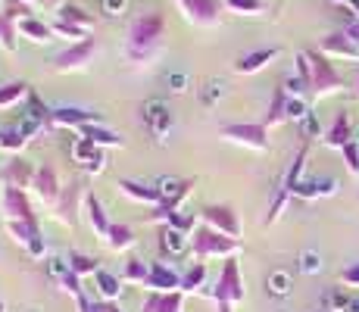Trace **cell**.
Instances as JSON below:
<instances>
[{"label":"cell","instance_id":"obj_21","mask_svg":"<svg viewBox=\"0 0 359 312\" xmlns=\"http://www.w3.org/2000/svg\"><path fill=\"white\" fill-rule=\"evenodd\" d=\"M184 309V290H150V297L144 300L141 312H182Z\"/></svg>","mask_w":359,"mask_h":312},{"label":"cell","instance_id":"obj_15","mask_svg":"<svg viewBox=\"0 0 359 312\" xmlns=\"http://www.w3.org/2000/svg\"><path fill=\"white\" fill-rule=\"evenodd\" d=\"M147 287L150 290H182V272L172 269L169 262H150V278H147Z\"/></svg>","mask_w":359,"mask_h":312},{"label":"cell","instance_id":"obj_1","mask_svg":"<svg viewBox=\"0 0 359 312\" xmlns=\"http://www.w3.org/2000/svg\"><path fill=\"white\" fill-rule=\"evenodd\" d=\"M163 32H165V16L160 10L137 16L135 22H131L128 38H126L128 62H135V66H150V62L156 60V53H160Z\"/></svg>","mask_w":359,"mask_h":312},{"label":"cell","instance_id":"obj_53","mask_svg":"<svg viewBox=\"0 0 359 312\" xmlns=\"http://www.w3.org/2000/svg\"><path fill=\"white\" fill-rule=\"evenodd\" d=\"M353 141H359V128H356V131H353Z\"/></svg>","mask_w":359,"mask_h":312},{"label":"cell","instance_id":"obj_12","mask_svg":"<svg viewBox=\"0 0 359 312\" xmlns=\"http://www.w3.org/2000/svg\"><path fill=\"white\" fill-rule=\"evenodd\" d=\"M34 169L38 165H32L25 156H13L10 163L0 169V184L4 187H19V191H29L32 182H34Z\"/></svg>","mask_w":359,"mask_h":312},{"label":"cell","instance_id":"obj_4","mask_svg":"<svg viewBox=\"0 0 359 312\" xmlns=\"http://www.w3.org/2000/svg\"><path fill=\"white\" fill-rule=\"evenodd\" d=\"M306 156H309V144H303V147L297 150L291 169H287L285 178H281L278 194H275V200H272V206H269L266 219H262L266 225H275V222H278V216L285 212V206H287V200H291L294 194H297V187H300V182H303V169H306Z\"/></svg>","mask_w":359,"mask_h":312},{"label":"cell","instance_id":"obj_38","mask_svg":"<svg viewBox=\"0 0 359 312\" xmlns=\"http://www.w3.org/2000/svg\"><path fill=\"white\" fill-rule=\"evenodd\" d=\"M225 10L234 13V16H262L266 4L262 0H225Z\"/></svg>","mask_w":359,"mask_h":312},{"label":"cell","instance_id":"obj_18","mask_svg":"<svg viewBox=\"0 0 359 312\" xmlns=\"http://www.w3.org/2000/svg\"><path fill=\"white\" fill-rule=\"evenodd\" d=\"M278 47H259V50H250L244 53V57H238L234 62V72L238 75H253V72H262V69L269 66L272 60H278Z\"/></svg>","mask_w":359,"mask_h":312},{"label":"cell","instance_id":"obj_8","mask_svg":"<svg viewBox=\"0 0 359 312\" xmlns=\"http://www.w3.org/2000/svg\"><path fill=\"white\" fill-rule=\"evenodd\" d=\"M32 191H34V197H38L44 206H50V210H57V203H60V197H63V191H66V187L60 184V175H57V169H53L50 163H41L38 169H34Z\"/></svg>","mask_w":359,"mask_h":312},{"label":"cell","instance_id":"obj_48","mask_svg":"<svg viewBox=\"0 0 359 312\" xmlns=\"http://www.w3.org/2000/svg\"><path fill=\"white\" fill-rule=\"evenodd\" d=\"M344 32H347V38H350V41H356V44H359V16H356V19H350V22L344 25Z\"/></svg>","mask_w":359,"mask_h":312},{"label":"cell","instance_id":"obj_50","mask_svg":"<svg viewBox=\"0 0 359 312\" xmlns=\"http://www.w3.org/2000/svg\"><path fill=\"white\" fill-rule=\"evenodd\" d=\"M347 312H359V294L350 297V309H347Z\"/></svg>","mask_w":359,"mask_h":312},{"label":"cell","instance_id":"obj_10","mask_svg":"<svg viewBox=\"0 0 359 312\" xmlns=\"http://www.w3.org/2000/svg\"><path fill=\"white\" fill-rule=\"evenodd\" d=\"M197 216H200V222H203V225L216 228V231L229 234V238H241L238 212H234L229 203H210V206H203V210H200Z\"/></svg>","mask_w":359,"mask_h":312},{"label":"cell","instance_id":"obj_35","mask_svg":"<svg viewBox=\"0 0 359 312\" xmlns=\"http://www.w3.org/2000/svg\"><path fill=\"white\" fill-rule=\"evenodd\" d=\"M147 278H150V262L144 259H128L126 269H122V281L126 284H144L147 287Z\"/></svg>","mask_w":359,"mask_h":312},{"label":"cell","instance_id":"obj_55","mask_svg":"<svg viewBox=\"0 0 359 312\" xmlns=\"http://www.w3.org/2000/svg\"><path fill=\"white\" fill-rule=\"evenodd\" d=\"M356 91H359V81H356Z\"/></svg>","mask_w":359,"mask_h":312},{"label":"cell","instance_id":"obj_11","mask_svg":"<svg viewBox=\"0 0 359 312\" xmlns=\"http://www.w3.org/2000/svg\"><path fill=\"white\" fill-rule=\"evenodd\" d=\"M178 6L188 16V22L200 25V29H212V25H219L225 0H178Z\"/></svg>","mask_w":359,"mask_h":312},{"label":"cell","instance_id":"obj_22","mask_svg":"<svg viewBox=\"0 0 359 312\" xmlns=\"http://www.w3.org/2000/svg\"><path fill=\"white\" fill-rule=\"evenodd\" d=\"M322 141H325V147H331V150H344V147H347V144L353 141V125H350V116L347 113H337Z\"/></svg>","mask_w":359,"mask_h":312},{"label":"cell","instance_id":"obj_24","mask_svg":"<svg viewBox=\"0 0 359 312\" xmlns=\"http://www.w3.org/2000/svg\"><path fill=\"white\" fill-rule=\"evenodd\" d=\"M85 216H88V222H91L94 234L107 240V234H109V228H113V222H109L107 210H103V203H100L97 197H94V194H88V197H85Z\"/></svg>","mask_w":359,"mask_h":312},{"label":"cell","instance_id":"obj_28","mask_svg":"<svg viewBox=\"0 0 359 312\" xmlns=\"http://www.w3.org/2000/svg\"><path fill=\"white\" fill-rule=\"evenodd\" d=\"M94 284H97V290H100L103 300L116 303L122 297V284H126V281H122L119 275L107 272V269H97V272H94Z\"/></svg>","mask_w":359,"mask_h":312},{"label":"cell","instance_id":"obj_41","mask_svg":"<svg viewBox=\"0 0 359 312\" xmlns=\"http://www.w3.org/2000/svg\"><path fill=\"white\" fill-rule=\"evenodd\" d=\"M297 75H300L303 81H306V88H309V94H313V66H309V57H306V50H300L297 53Z\"/></svg>","mask_w":359,"mask_h":312},{"label":"cell","instance_id":"obj_20","mask_svg":"<svg viewBox=\"0 0 359 312\" xmlns=\"http://www.w3.org/2000/svg\"><path fill=\"white\" fill-rule=\"evenodd\" d=\"M119 191L126 194L128 200H135V203H147V206H160L163 203V191L156 184H144V182H131V178H122L119 182Z\"/></svg>","mask_w":359,"mask_h":312},{"label":"cell","instance_id":"obj_31","mask_svg":"<svg viewBox=\"0 0 359 312\" xmlns=\"http://www.w3.org/2000/svg\"><path fill=\"white\" fill-rule=\"evenodd\" d=\"M135 244H137L135 231H131L128 225H116L113 222V228H109V234H107V247L116 250V253H126V250H131Z\"/></svg>","mask_w":359,"mask_h":312},{"label":"cell","instance_id":"obj_49","mask_svg":"<svg viewBox=\"0 0 359 312\" xmlns=\"http://www.w3.org/2000/svg\"><path fill=\"white\" fill-rule=\"evenodd\" d=\"M331 4H337V6H347L353 16H359V0H331Z\"/></svg>","mask_w":359,"mask_h":312},{"label":"cell","instance_id":"obj_2","mask_svg":"<svg viewBox=\"0 0 359 312\" xmlns=\"http://www.w3.org/2000/svg\"><path fill=\"white\" fill-rule=\"evenodd\" d=\"M241 253V238H229V234L216 231V228L210 225H200L191 231V259L194 262H206L212 259V256H219V259H231V256Z\"/></svg>","mask_w":359,"mask_h":312},{"label":"cell","instance_id":"obj_43","mask_svg":"<svg viewBox=\"0 0 359 312\" xmlns=\"http://www.w3.org/2000/svg\"><path fill=\"white\" fill-rule=\"evenodd\" d=\"M53 34H60V38H88V32L85 29H75V25H69V22H63V19H57L53 22Z\"/></svg>","mask_w":359,"mask_h":312},{"label":"cell","instance_id":"obj_16","mask_svg":"<svg viewBox=\"0 0 359 312\" xmlns=\"http://www.w3.org/2000/svg\"><path fill=\"white\" fill-rule=\"evenodd\" d=\"M72 156L79 159L81 165H85L88 175H100V172H103V163H107V156H103V147L91 144L88 137H79V141H75Z\"/></svg>","mask_w":359,"mask_h":312},{"label":"cell","instance_id":"obj_26","mask_svg":"<svg viewBox=\"0 0 359 312\" xmlns=\"http://www.w3.org/2000/svg\"><path fill=\"white\" fill-rule=\"evenodd\" d=\"M331 194H337V178H309V182H300L294 197L300 200H319V197H331Z\"/></svg>","mask_w":359,"mask_h":312},{"label":"cell","instance_id":"obj_13","mask_svg":"<svg viewBox=\"0 0 359 312\" xmlns=\"http://www.w3.org/2000/svg\"><path fill=\"white\" fill-rule=\"evenodd\" d=\"M4 216L6 222H34V206L29 200V191L19 187H4Z\"/></svg>","mask_w":359,"mask_h":312},{"label":"cell","instance_id":"obj_54","mask_svg":"<svg viewBox=\"0 0 359 312\" xmlns=\"http://www.w3.org/2000/svg\"><path fill=\"white\" fill-rule=\"evenodd\" d=\"M0 312H4V303H0Z\"/></svg>","mask_w":359,"mask_h":312},{"label":"cell","instance_id":"obj_39","mask_svg":"<svg viewBox=\"0 0 359 312\" xmlns=\"http://www.w3.org/2000/svg\"><path fill=\"white\" fill-rule=\"evenodd\" d=\"M350 290H344V287H337V290H328L325 294V312H347L350 309Z\"/></svg>","mask_w":359,"mask_h":312},{"label":"cell","instance_id":"obj_9","mask_svg":"<svg viewBox=\"0 0 359 312\" xmlns=\"http://www.w3.org/2000/svg\"><path fill=\"white\" fill-rule=\"evenodd\" d=\"M94 122H103L97 113L91 109H81V107H53L47 113V122H44V131H53V128H85V125H94Z\"/></svg>","mask_w":359,"mask_h":312},{"label":"cell","instance_id":"obj_37","mask_svg":"<svg viewBox=\"0 0 359 312\" xmlns=\"http://www.w3.org/2000/svg\"><path fill=\"white\" fill-rule=\"evenodd\" d=\"M203 284H206V262H194V266L182 275V290L184 294H194Z\"/></svg>","mask_w":359,"mask_h":312},{"label":"cell","instance_id":"obj_47","mask_svg":"<svg viewBox=\"0 0 359 312\" xmlns=\"http://www.w3.org/2000/svg\"><path fill=\"white\" fill-rule=\"evenodd\" d=\"M303 128H306V135H309V137L319 135V122H316V113H309L306 119H303Z\"/></svg>","mask_w":359,"mask_h":312},{"label":"cell","instance_id":"obj_23","mask_svg":"<svg viewBox=\"0 0 359 312\" xmlns=\"http://www.w3.org/2000/svg\"><path fill=\"white\" fill-rule=\"evenodd\" d=\"M81 137H88L91 144H97V147H126V137L116 135L113 128H107V122H94V125H85L81 128Z\"/></svg>","mask_w":359,"mask_h":312},{"label":"cell","instance_id":"obj_32","mask_svg":"<svg viewBox=\"0 0 359 312\" xmlns=\"http://www.w3.org/2000/svg\"><path fill=\"white\" fill-rule=\"evenodd\" d=\"M29 97H32V88L25 85V81H6V85L0 88V109L16 107V103L29 100Z\"/></svg>","mask_w":359,"mask_h":312},{"label":"cell","instance_id":"obj_3","mask_svg":"<svg viewBox=\"0 0 359 312\" xmlns=\"http://www.w3.org/2000/svg\"><path fill=\"white\" fill-rule=\"evenodd\" d=\"M206 294L216 300L219 312H234L238 303H244L247 297V287H244V278H241V266H238V256H231V259H225L222 272H219L216 284H212Z\"/></svg>","mask_w":359,"mask_h":312},{"label":"cell","instance_id":"obj_56","mask_svg":"<svg viewBox=\"0 0 359 312\" xmlns=\"http://www.w3.org/2000/svg\"><path fill=\"white\" fill-rule=\"evenodd\" d=\"M0 137H4V131H0Z\"/></svg>","mask_w":359,"mask_h":312},{"label":"cell","instance_id":"obj_40","mask_svg":"<svg viewBox=\"0 0 359 312\" xmlns=\"http://www.w3.org/2000/svg\"><path fill=\"white\" fill-rule=\"evenodd\" d=\"M300 272H306V275L322 272V256L316 250H303L300 253Z\"/></svg>","mask_w":359,"mask_h":312},{"label":"cell","instance_id":"obj_34","mask_svg":"<svg viewBox=\"0 0 359 312\" xmlns=\"http://www.w3.org/2000/svg\"><path fill=\"white\" fill-rule=\"evenodd\" d=\"M291 287H294V278H291V272H285V269H275V272L266 278V294L269 297H287Z\"/></svg>","mask_w":359,"mask_h":312},{"label":"cell","instance_id":"obj_46","mask_svg":"<svg viewBox=\"0 0 359 312\" xmlns=\"http://www.w3.org/2000/svg\"><path fill=\"white\" fill-rule=\"evenodd\" d=\"M103 10H107V16H122L126 13V0H103Z\"/></svg>","mask_w":359,"mask_h":312},{"label":"cell","instance_id":"obj_14","mask_svg":"<svg viewBox=\"0 0 359 312\" xmlns=\"http://www.w3.org/2000/svg\"><path fill=\"white\" fill-rule=\"evenodd\" d=\"M85 187L81 184H69L66 191H63V197H60V203H57V219L63 222V225H75L79 222V212H81V203H85Z\"/></svg>","mask_w":359,"mask_h":312},{"label":"cell","instance_id":"obj_44","mask_svg":"<svg viewBox=\"0 0 359 312\" xmlns=\"http://www.w3.org/2000/svg\"><path fill=\"white\" fill-rule=\"evenodd\" d=\"M281 85H285V91L291 94V97H303V94H309V88H306V81L300 79V75H287L285 81H281Z\"/></svg>","mask_w":359,"mask_h":312},{"label":"cell","instance_id":"obj_57","mask_svg":"<svg viewBox=\"0 0 359 312\" xmlns=\"http://www.w3.org/2000/svg\"><path fill=\"white\" fill-rule=\"evenodd\" d=\"M322 312H325V309H322Z\"/></svg>","mask_w":359,"mask_h":312},{"label":"cell","instance_id":"obj_51","mask_svg":"<svg viewBox=\"0 0 359 312\" xmlns=\"http://www.w3.org/2000/svg\"><path fill=\"white\" fill-rule=\"evenodd\" d=\"M16 4H22V6H32V4H41V0H16Z\"/></svg>","mask_w":359,"mask_h":312},{"label":"cell","instance_id":"obj_17","mask_svg":"<svg viewBox=\"0 0 359 312\" xmlns=\"http://www.w3.org/2000/svg\"><path fill=\"white\" fill-rule=\"evenodd\" d=\"M319 50L325 57H344V60H359V44L347 38V32H334V34H325L319 41Z\"/></svg>","mask_w":359,"mask_h":312},{"label":"cell","instance_id":"obj_7","mask_svg":"<svg viewBox=\"0 0 359 312\" xmlns=\"http://www.w3.org/2000/svg\"><path fill=\"white\" fill-rule=\"evenodd\" d=\"M219 135L247 150H257V154L269 150V128L262 122H229V125H222Z\"/></svg>","mask_w":359,"mask_h":312},{"label":"cell","instance_id":"obj_33","mask_svg":"<svg viewBox=\"0 0 359 312\" xmlns=\"http://www.w3.org/2000/svg\"><path fill=\"white\" fill-rule=\"evenodd\" d=\"M66 266H69V272H75L79 278H85V275H94L97 272V259L94 256H88V253H79V250H72V253H66Z\"/></svg>","mask_w":359,"mask_h":312},{"label":"cell","instance_id":"obj_25","mask_svg":"<svg viewBox=\"0 0 359 312\" xmlns=\"http://www.w3.org/2000/svg\"><path fill=\"white\" fill-rule=\"evenodd\" d=\"M287 94L285 91V85H278L275 88V94H272V100H269V109H266V116H262V125L266 128H275V125H281V122H287Z\"/></svg>","mask_w":359,"mask_h":312},{"label":"cell","instance_id":"obj_36","mask_svg":"<svg viewBox=\"0 0 359 312\" xmlns=\"http://www.w3.org/2000/svg\"><path fill=\"white\" fill-rule=\"evenodd\" d=\"M16 22L19 19H13L10 13L6 10H0V47H4V50H16Z\"/></svg>","mask_w":359,"mask_h":312},{"label":"cell","instance_id":"obj_30","mask_svg":"<svg viewBox=\"0 0 359 312\" xmlns=\"http://www.w3.org/2000/svg\"><path fill=\"white\" fill-rule=\"evenodd\" d=\"M57 19H63V22L69 25H75V29H91L94 25V16L88 10H81V6H75V4H60L57 6Z\"/></svg>","mask_w":359,"mask_h":312},{"label":"cell","instance_id":"obj_5","mask_svg":"<svg viewBox=\"0 0 359 312\" xmlns=\"http://www.w3.org/2000/svg\"><path fill=\"white\" fill-rule=\"evenodd\" d=\"M306 57H309V66H313V97H316V100H322V97H331V94L341 91V88H344V75L334 69L331 57H325L319 47H309Z\"/></svg>","mask_w":359,"mask_h":312},{"label":"cell","instance_id":"obj_6","mask_svg":"<svg viewBox=\"0 0 359 312\" xmlns=\"http://www.w3.org/2000/svg\"><path fill=\"white\" fill-rule=\"evenodd\" d=\"M97 50H100V41L94 38V34H88V38L69 44L66 50H60L57 57H53V69H57V72H81V69H88V62L94 60Z\"/></svg>","mask_w":359,"mask_h":312},{"label":"cell","instance_id":"obj_27","mask_svg":"<svg viewBox=\"0 0 359 312\" xmlns=\"http://www.w3.org/2000/svg\"><path fill=\"white\" fill-rule=\"evenodd\" d=\"M16 29H19V34H22V38L34 41V44H47V41H53V25L41 22V19H34V16L19 19Z\"/></svg>","mask_w":359,"mask_h":312},{"label":"cell","instance_id":"obj_45","mask_svg":"<svg viewBox=\"0 0 359 312\" xmlns=\"http://www.w3.org/2000/svg\"><path fill=\"white\" fill-rule=\"evenodd\" d=\"M341 281L347 284V287H359V262H353V266H347L341 272Z\"/></svg>","mask_w":359,"mask_h":312},{"label":"cell","instance_id":"obj_52","mask_svg":"<svg viewBox=\"0 0 359 312\" xmlns=\"http://www.w3.org/2000/svg\"><path fill=\"white\" fill-rule=\"evenodd\" d=\"M44 6H60V0H41Z\"/></svg>","mask_w":359,"mask_h":312},{"label":"cell","instance_id":"obj_29","mask_svg":"<svg viewBox=\"0 0 359 312\" xmlns=\"http://www.w3.org/2000/svg\"><path fill=\"white\" fill-rule=\"evenodd\" d=\"M160 247H163V253H169V256H182L184 250L191 253V234L178 231V228H163Z\"/></svg>","mask_w":359,"mask_h":312},{"label":"cell","instance_id":"obj_42","mask_svg":"<svg viewBox=\"0 0 359 312\" xmlns=\"http://www.w3.org/2000/svg\"><path fill=\"white\" fill-rule=\"evenodd\" d=\"M341 154H344V163H347L350 175H359V141H350Z\"/></svg>","mask_w":359,"mask_h":312},{"label":"cell","instance_id":"obj_19","mask_svg":"<svg viewBox=\"0 0 359 312\" xmlns=\"http://www.w3.org/2000/svg\"><path fill=\"white\" fill-rule=\"evenodd\" d=\"M144 122H147L150 135L163 137L165 131L172 128V109L165 107L163 100H147V103H144Z\"/></svg>","mask_w":359,"mask_h":312}]
</instances>
